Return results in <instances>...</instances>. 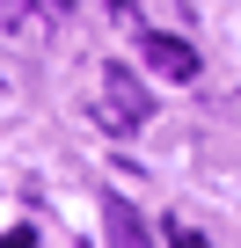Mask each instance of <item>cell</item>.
I'll list each match as a JSON object with an SVG mask.
<instances>
[{
	"label": "cell",
	"mask_w": 241,
	"mask_h": 248,
	"mask_svg": "<svg viewBox=\"0 0 241 248\" xmlns=\"http://www.w3.org/2000/svg\"><path fill=\"white\" fill-rule=\"evenodd\" d=\"M154 117V95H146V80L132 73V66H102V80H95V124L102 132H139V124Z\"/></svg>",
	"instance_id": "6da1fadb"
},
{
	"label": "cell",
	"mask_w": 241,
	"mask_h": 248,
	"mask_svg": "<svg viewBox=\"0 0 241 248\" xmlns=\"http://www.w3.org/2000/svg\"><path fill=\"white\" fill-rule=\"evenodd\" d=\"M146 66H154L161 80H197V73H205L197 51H190L183 37H168V30H146Z\"/></svg>",
	"instance_id": "7a4b0ae2"
},
{
	"label": "cell",
	"mask_w": 241,
	"mask_h": 248,
	"mask_svg": "<svg viewBox=\"0 0 241 248\" xmlns=\"http://www.w3.org/2000/svg\"><path fill=\"white\" fill-rule=\"evenodd\" d=\"M102 226H110V241H117V248H146V241H154V233H146V219H139L125 197H102Z\"/></svg>",
	"instance_id": "3957f363"
}]
</instances>
